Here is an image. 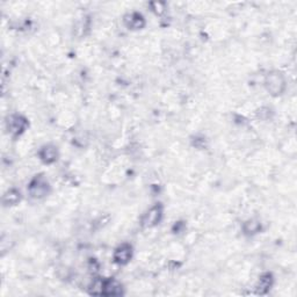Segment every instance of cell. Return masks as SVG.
Returning <instances> with one entry per match:
<instances>
[{
  "label": "cell",
  "mask_w": 297,
  "mask_h": 297,
  "mask_svg": "<svg viewBox=\"0 0 297 297\" xmlns=\"http://www.w3.org/2000/svg\"><path fill=\"white\" fill-rule=\"evenodd\" d=\"M265 86H266V89L270 92V94L273 96L281 95L286 91V87H287L285 74L280 72V71H272L266 76Z\"/></svg>",
  "instance_id": "6da1fadb"
},
{
  "label": "cell",
  "mask_w": 297,
  "mask_h": 297,
  "mask_svg": "<svg viewBox=\"0 0 297 297\" xmlns=\"http://www.w3.org/2000/svg\"><path fill=\"white\" fill-rule=\"evenodd\" d=\"M29 195L34 199H43L49 194L50 185L43 175H36L28 186Z\"/></svg>",
  "instance_id": "7a4b0ae2"
},
{
  "label": "cell",
  "mask_w": 297,
  "mask_h": 297,
  "mask_svg": "<svg viewBox=\"0 0 297 297\" xmlns=\"http://www.w3.org/2000/svg\"><path fill=\"white\" fill-rule=\"evenodd\" d=\"M163 213H164V208L162 205L153 206L152 208H150L148 212L143 215L141 225L144 229H151L153 227H156V225L159 224L160 221H162Z\"/></svg>",
  "instance_id": "3957f363"
},
{
  "label": "cell",
  "mask_w": 297,
  "mask_h": 297,
  "mask_svg": "<svg viewBox=\"0 0 297 297\" xmlns=\"http://www.w3.org/2000/svg\"><path fill=\"white\" fill-rule=\"evenodd\" d=\"M6 127L9 134L19 136L24 132L28 127V120L19 114H12L6 119Z\"/></svg>",
  "instance_id": "277c9868"
},
{
  "label": "cell",
  "mask_w": 297,
  "mask_h": 297,
  "mask_svg": "<svg viewBox=\"0 0 297 297\" xmlns=\"http://www.w3.org/2000/svg\"><path fill=\"white\" fill-rule=\"evenodd\" d=\"M122 293V285L115 279H102V296H120Z\"/></svg>",
  "instance_id": "5b68a950"
},
{
  "label": "cell",
  "mask_w": 297,
  "mask_h": 297,
  "mask_svg": "<svg viewBox=\"0 0 297 297\" xmlns=\"http://www.w3.org/2000/svg\"><path fill=\"white\" fill-rule=\"evenodd\" d=\"M114 261L119 265H127L132 258V246L130 244L120 245L114 252Z\"/></svg>",
  "instance_id": "8992f818"
},
{
  "label": "cell",
  "mask_w": 297,
  "mask_h": 297,
  "mask_svg": "<svg viewBox=\"0 0 297 297\" xmlns=\"http://www.w3.org/2000/svg\"><path fill=\"white\" fill-rule=\"evenodd\" d=\"M124 24H126L129 29H132V30L142 29V28L145 26V19L141 13L134 12V13L127 14V15L124 16Z\"/></svg>",
  "instance_id": "52a82bcc"
},
{
  "label": "cell",
  "mask_w": 297,
  "mask_h": 297,
  "mask_svg": "<svg viewBox=\"0 0 297 297\" xmlns=\"http://www.w3.org/2000/svg\"><path fill=\"white\" fill-rule=\"evenodd\" d=\"M38 156H40V159L44 164H52L58 159V149L52 144L44 145L41 149Z\"/></svg>",
  "instance_id": "ba28073f"
},
{
  "label": "cell",
  "mask_w": 297,
  "mask_h": 297,
  "mask_svg": "<svg viewBox=\"0 0 297 297\" xmlns=\"http://www.w3.org/2000/svg\"><path fill=\"white\" fill-rule=\"evenodd\" d=\"M273 281H274L273 275L271 273H265L261 275L256 288L257 294L258 295L267 294V293L270 292V289L272 288V286H273Z\"/></svg>",
  "instance_id": "9c48e42d"
},
{
  "label": "cell",
  "mask_w": 297,
  "mask_h": 297,
  "mask_svg": "<svg viewBox=\"0 0 297 297\" xmlns=\"http://www.w3.org/2000/svg\"><path fill=\"white\" fill-rule=\"evenodd\" d=\"M21 200V194L17 189H9L8 192L3 195L2 203L5 206H15Z\"/></svg>",
  "instance_id": "30bf717a"
},
{
  "label": "cell",
  "mask_w": 297,
  "mask_h": 297,
  "mask_svg": "<svg viewBox=\"0 0 297 297\" xmlns=\"http://www.w3.org/2000/svg\"><path fill=\"white\" fill-rule=\"evenodd\" d=\"M245 235H256L261 230V223L257 220H249L243 225Z\"/></svg>",
  "instance_id": "8fae6325"
},
{
  "label": "cell",
  "mask_w": 297,
  "mask_h": 297,
  "mask_svg": "<svg viewBox=\"0 0 297 297\" xmlns=\"http://www.w3.org/2000/svg\"><path fill=\"white\" fill-rule=\"evenodd\" d=\"M150 5H151L152 9L155 10L157 14H162L164 9H165V3L164 2H151Z\"/></svg>",
  "instance_id": "7c38bea8"
}]
</instances>
